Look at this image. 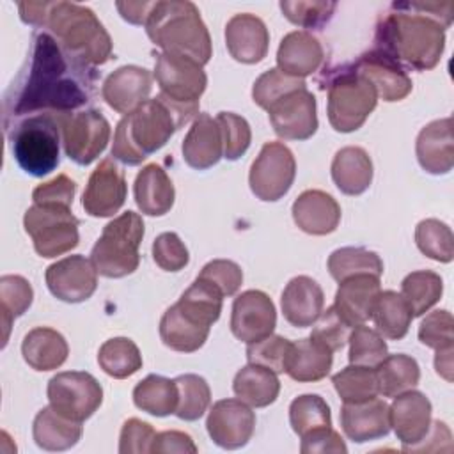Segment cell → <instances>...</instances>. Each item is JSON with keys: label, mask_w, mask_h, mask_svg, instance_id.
Instances as JSON below:
<instances>
[{"label": "cell", "mask_w": 454, "mask_h": 454, "mask_svg": "<svg viewBox=\"0 0 454 454\" xmlns=\"http://www.w3.org/2000/svg\"><path fill=\"white\" fill-rule=\"evenodd\" d=\"M94 80V67L64 51L50 32H37L27 67L5 96V124L35 114H69L90 99Z\"/></svg>", "instance_id": "obj_1"}, {"label": "cell", "mask_w": 454, "mask_h": 454, "mask_svg": "<svg viewBox=\"0 0 454 454\" xmlns=\"http://www.w3.org/2000/svg\"><path fill=\"white\" fill-rule=\"evenodd\" d=\"M376 34L380 51L417 71L433 69L445 48V28L452 21V2L394 4Z\"/></svg>", "instance_id": "obj_2"}, {"label": "cell", "mask_w": 454, "mask_h": 454, "mask_svg": "<svg viewBox=\"0 0 454 454\" xmlns=\"http://www.w3.org/2000/svg\"><path fill=\"white\" fill-rule=\"evenodd\" d=\"M197 112L199 103L172 101L160 92L119 121L114 133L112 156L131 167L140 165L149 154L161 149Z\"/></svg>", "instance_id": "obj_3"}, {"label": "cell", "mask_w": 454, "mask_h": 454, "mask_svg": "<svg viewBox=\"0 0 454 454\" xmlns=\"http://www.w3.org/2000/svg\"><path fill=\"white\" fill-rule=\"evenodd\" d=\"M222 300L220 289L197 277L177 303L161 316L160 337L163 344L181 353H193L202 348L211 325L220 317Z\"/></svg>", "instance_id": "obj_4"}, {"label": "cell", "mask_w": 454, "mask_h": 454, "mask_svg": "<svg viewBox=\"0 0 454 454\" xmlns=\"http://www.w3.org/2000/svg\"><path fill=\"white\" fill-rule=\"evenodd\" d=\"M149 39L163 53L186 57L200 66L211 59V37L195 4L188 0L154 2L145 21Z\"/></svg>", "instance_id": "obj_5"}, {"label": "cell", "mask_w": 454, "mask_h": 454, "mask_svg": "<svg viewBox=\"0 0 454 454\" xmlns=\"http://www.w3.org/2000/svg\"><path fill=\"white\" fill-rule=\"evenodd\" d=\"M64 51L96 67L112 57V39L98 16L74 2H50L44 25Z\"/></svg>", "instance_id": "obj_6"}, {"label": "cell", "mask_w": 454, "mask_h": 454, "mask_svg": "<svg viewBox=\"0 0 454 454\" xmlns=\"http://www.w3.org/2000/svg\"><path fill=\"white\" fill-rule=\"evenodd\" d=\"M60 114H35L18 119L7 128L12 154L30 176L43 177L60 161Z\"/></svg>", "instance_id": "obj_7"}, {"label": "cell", "mask_w": 454, "mask_h": 454, "mask_svg": "<svg viewBox=\"0 0 454 454\" xmlns=\"http://www.w3.org/2000/svg\"><path fill=\"white\" fill-rule=\"evenodd\" d=\"M142 238L144 222L135 211H126L108 222L90 252L98 273L108 278L131 275L140 262L138 247Z\"/></svg>", "instance_id": "obj_8"}, {"label": "cell", "mask_w": 454, "mask_h": 454, "mask_svg": "<svg viewBox=\"0 0 454 454\" xmlns=\"http://www.w3.org/2000/svg\"><path fill=\"white\" fill-rule=\"evenodd\" d=\"M376 103L374 87L355 69L342 71L328 85L326 114L335 131H356L376 108Z\"/></svg>", "instance_id": "obj_9"}, {"label": "cell", "mask_w": 454, "mask_h": 454, "mask_svg": "<svg viewBox=\"0 0 454 454\" xmlns=\"http://www.w3.org/2000/svg\"><path fill=\"white\" fill-rule=\"evenodd\" d=\"M27 234L41 257H57L73 250L78 241V218L66 206L34 204L23 216Z\"/></svg>", "instance_id": "obj_10"}, {"label": "cell", "mask_w": 454, "mask_h": 454, "mask_svg": "<svg viewBox=\"0 0 454 454\" xmlns=\"http://www.w3.org/2000/svg\"><path fill=\"white\" fill-rule=\"evenodd\" d=\"M64 153L78 165H90L110 140V124L98 110L69 112L59 117Z\"/></svg>", "instance_id": "obj_11"}, {"label": "cell", "mask_w": 454, "mask_h": 454, "mask_svg": "<svg viewBox=\"0 0 454 454\" xmlns=\"http://www.w3.org/2000/svg\"><path fill=\"white\" fill-rule=\"evenodd\" d=\"M48 401L53 410L76 422L87 420L103 401L99 381L83 371H64L48 381Z\"/></svg>", "instance_id": "obj_12"}, {"label": "cell", "mask_w": 454, "mask_h": 454, "mask_svg": "<svg viewBox=\"0 0 454 454\" xmlns=\"http://www.w3.org/2000/svg\"><path fill=\"white\" fill-rule=\"evenodd\" d=\"M296 176V161L282 142H266L254 160L248 174L252 193L266 202L282 199Z\"/></svg>", "instance_id": "obj_13"}, {"label": "cell", "mask_w": 454, "mask_h": 454, "mask_svg": "<svg viewBox=\"0 0 454 454\" xmlns=\"http://www.w3.org/2000/svg\"><path fill=\"white\" fill-rule=\"evenodd\" d=\"M266 112L273 131L284 140H307L317 129L316 98L307 87L286 92Z\"/></svg>", "instance_id": "obj_14"}, {"label": "cell", "mask_w": 454, "mask_h": 454, "mask_svg": "<svg viewBox=\"0 0 454 454\" xmlns=\"http://www.w3.org/2000/svg\"><path fill=\"white\" fill-rule=\"evenodd\" d=\"M160 92L179 103H199L207 85L202 66L192 59L160 53L154 64Z\"/></svg>", "instance_id": "obj_15"}, {"label": "cell", "mask_w": 454, "mask_h": 454, "mask_svg": "<svg viewBox=\"0 0 454 454\" xmlns=\"http://www.w3.org/2000/svg\"><path fill=\"white\" fill-rule=\"evenodd\" d=\"M128 193V184L124 172L114 161V158H105L92 170L87 186L83 190L82 206L87 215L96 218L114 216L124 204Z\"/></svg>", "instance_id": "obj_16"}, {"label": "cell", "mask_w": 454, "mask_h": 454, "mask_svg": "<svg viewBox=\"0 0 454 454\" xmlns=\"http://www.w3.org/2000/svg\"><path fill=\"white\" fill-rule=\"evenodd\" d=\"M44 278L50 293L67 303L89 300L98 287V270L83 255H69L50 264Z\"/></svg>", "instance_id": "obj_17"}, {"label": "cell", "mask_w": 454, "mask_h": 454, "mask_svg": "<svg viewBox=\"0 0 454 454\" xmlns=\"http://www.w3.org/2000/svg\"><path fill=\"white\" fill-rule=\"evenodd\" d=\"M209 438L222 449H239L255 429V413L241 399H222L213 404L206 420Z\"/></svg>", "instance_id": "obj_18"}, {"label": "cell", "mask_w": 454, "mask_h": 454, "mask_svg": "<svg viewBox=\"0 0 454 454\" xmlns=\"http://www.w3.org/2000/svg\"><path fill=\"white\" fill-rule=\"evenodd\" d=\"M277 325V310L271 298L259 291L248 289L232 303L231 330L236 339L252 344L273 333Z\"/></svg>", "instance_id": "obj_19"}, {"label": "cell", "mask_w": 454, "mask_h": 454, "mask_svg": "<svg viewBox=\"0 0 454 454\" xmlns=\"http://www.w3.org/2000/svg\"><path fill=\"white\" fill-rule=\"evenodd\" d=\"M353 69L371 82L378 98L383 101H401L411 92L413 85L404 67L380 50L362 55Z\"/></svg>", "instance_id": "obj_20"}, {"label": "cell", "mask_w": 454, "mask_h": 454, "mask_svg": "<svg viewBox=\"0 0 454 454\" xmlns=\"http://www.w3.org/2000/svg\"><path fill=\"white\" fill-rule=\"evenodd\" d=\"M151 89V71L140 66H122L105 78L101 96L110 108L126 115L147 101Z\"/></svg>", "instance_id": "obj_21"}, {"label": "cell", "mask_w": 454, "mask_h": 454, "mask_svg": "<svg viewBox=\"0 0 454 454\" xmlns=\"http://www.w3.org/2000/svg\"><path fill=\"white\" fill-rule=\"evenodd\" d=\"M390 427L403 443V450L419 443L431 427V403L417 390L397 394L388 406Z\"/></svg>", "instance_id": "obj_22"}, {"label": "cell", "mask_w": 454, "mask_h": 454, "mask_svg": "<svg viewBox=\"0 0 454 454\" xmlns=\"http://www.w3.org/2000/svg\"><path fill=\"white\" fill-rule=\"evenodd\" d=\"M225 44L234 60L257 64L268 53L270 32L264 21L255 14H234L225 25Z\"/></svg>", "instance_id": "obj_23"}, {"label": "cell", "mask_w": 454, "mask_h": 454, "mask_svg": "<svg viewBox=\"0 0 454 454\" xmlns=\"http://www.w3.org/2000/svg\"><path fill=\"white\" fill-rule=\"evenodd\" d=\"M340 426L344 434L356 443L383 438L390 431L388 404L378 397L360 403H344L340 408Z\"/></svg>", "instance_id": "obj_24"}, {"label": "cell", "mask_w": 454, "mask_h": 454, "mask_svg": "<svg viewBox=\"0 0 454 454\" xmlns=\"http://www.w3.org/2000/svg\"><path fill=\"white\" fill-rule=\"evenodd\" d=\"M380 293V277L369 273L353 275L339 282L333 307L346 319V323L355 328L371 319Z\"/></svg>", "instance_id": "obj_25"}, {"label": "cell", "mask_w": 454, "mask_h": 454, "mask_svg": "<svg viewBox=\"0 0 454 454\" xmlns=\"http://www.w3.org/2000/svg\"><path fill=\"white\" fill-rule=\"evenodd\" d=\"M415 153L426 172L434 176L450 172L454 165L452 117L438 119L424 126L417 137Z\"/></svg>", "instance_id": "obj_26"}, {"label": "cell", "mask_w": 454, "mask_h": 454, "mask_svg": "<svg viewBox=\"0 0 454 454\" xmlns=\"http://www.w3.org/2000/svg\"><path fill=\"white\" fill-rule=\"evenodd\" d=\"M284 317L296 328L312 326L323 312L325 294L321 286L307 277L298 275L287 282L280 298Z\"/></svg>", "instance_id": "obj_27"}, {"label": "cell", "mask_w": 454, "mask_h": 454, "mask_svg": "<svg viewBox=\"0 0 454 454\" xmlns=\"http://www.w3.org/2000/svg\"><path fill=\"white\" fill-rule=\"evenodd\" d=\"M293 220L307 234L325 236L337 229L340 206L323 190H305L293 202Z\"/></svg>", "instance_id": "obj_28"}, {"label": "cell", "mask_w": 454, "mask_h": 454, "mask_svg": "<svg viewBox=\"0 0 454 454\" xmlns=\"http://www.w3.org/2000/svg\"><path fill=\"white\" fill-rule=\"evenodd\" d=\"M184 161L197 170H206L223 158L222 131L209 114H199L188 129L183 145Z\"/></svg>", "instance_id": "obj_29"}, {"label": "cell", "mask_w": 454, "mask_h": 454, "mask_svg": "<svg viewBox=\"0 0 454 454\" xmlns=\"http://www.w3.org/2000/svg\"><path fill=\"white\" fill-rule=\"evenodd\" d=\"M325 60L321 43L305 30H294L284 35L277 50V66L282 73L305 78L316 73Z\"/></svg>", "instance_id": "obj_30"}, {"label": "cell", "mask_w": 454, "mask_h": 454, "mask_svg": "<svg viewBox=\"0 0 454 454\" xmlns=\"http://www.w3.org/2000/svg\"><path fill=\"white\" fill-rule=\"evenodd\" d=\"M135 202L144 215L161 216L174 206L176 192L167 172L156 165H145L135 177L133 184Z\"/></svg>", "instance_id": "obj_31"}, {"label": "cell", "mask_w": 454, "mask_h": 454, "mask_svg": "<svg viewBox=\"0 0 454 454\" xmlns=\"http://www.w3.org/2000/svg\"><path fill=\"white\" fill-rule=\"evenodd\" d=\"M332 179L346 195H360L372 183V161L365 149L356 145L342 147L332 161Z\"/></svg>", "instance_id": "obj_32"}, {"label": "cell", "mask_w": 454, "mask_h": 454, "mask_svg": "<svg viewBox=\"0 0 454 454\" xmlns=\"http://www.w3.org/2000/svg\"><path fill=\"white\" fill-rule=\"evenodd\" d=\"M21 355L32 369L53 371L67 360L69 348L62 333L48 326H37L25 335Z\"/></svg>", "instance_id": "obj_33"}, {"label": "cell", "mask_w": 454, "mask_h": 454, "mask_svg": "<svg viewBox=\"0 0 454 454\" xmlns=\"http://www.w3.org/2000/svg\"><path fill=\"white\" fill-rule=\"evenodd\" d=\"M332 362L333 353L330 349L312 340L310 337L300 339L291 342L284 372L300 383L319 381L330 372Z\"/></svg>", "instance_id": "obj_34"}, {"label": "cell", "mask_w": 454, "mask_h": 454, "mask_svg": "<svg viewBox=\"0 0 454 454\" xmlns=\"http://www.w3.org/2000/svg\"><path fill=\"white\" fill-rule=\"evenodd\" d=\"M32 434L37 447L44 450H66L78 443L82 422L67 419L51 406H46L35 415Z\"/></svg>", "instance_id": "obj_35"}, {"label": "cell", "mask_w": 454, "mask_h": 454, "mask_svg": "<svg viewBox=\"0 0 454 454\" xmlns=\"http://www.w3.org/2000/svg\"><path fill=\"white\" fill-rule=\"evenodd\" d=\"M232 390L238 399L254 408H264L278 397L280 381L277 374L266 367L248 364L241 367L232 381Z\"/></svg>", "instance_id": "obj_36"}, {"label": "cell", "mask_w": 454, "mask_h": 454, "mask_svg": "<svg viewBox=\"0 0 454 454\" xmlns=\"http://www.w3.org/2000/svg\"><path fill=\"white\" fill-rule=\"evenodd\" d=\"M378 392L383 397H395L406 390H411L420 380V367L410 355L397 353L387 355L376 367Z\"/></svg>", "instance_id": "obj_37"}, {"label": "cell", "mask_w": 454, "mask_h": 454, "mask_svg": "<svg viewBox=\"0 0 454 454\" xmlns=\"http://www.w3.org/2000/svg\"><path fill=\"white\" fill-rule=\"evenodd\" d=\"M371 319H374L376 330L381 337L399 340L408 333L413 314L401 293L381 291L374 303Z\"/></svg>", "instance_id": "obj_38"}, {"label": "cell", "mask_w": 454, "mask_h": 454, "mask_svg": "<svg viewBox=\"0 0 454 454\" xmlns=\"http://www.w3.org/2000/svg\"><path fill=\"white\" fill-rule=\"evenodd\" d=\"M133 403L145 413L167 417L176 413L177 385L174 380L149 374L133 388Z\"/></svg>", "instance_id": "obj_39"}, {"label": "cell", "mask_w": 454, "mask_h": 454, "mask_svg": "<svg viewBox=\"0 0 454 454\" xmlns=\"http://www.w3.org/2000/svg\"><path fill=\"white\" fill-rule=\"evenodd\" d=\"M328 271L337 282H342L353 275H364V273L381 277L383 261L372 250H367L362 247H342L330 254Z\"/></svg>", "instance_id": "obj_40"}, {"label": "cell", "mask_w": 454, "mask_h": 454, "mask_svg": "<svg viewBox=\"0 0 454 454\" xmlns=\"http://www.w3.org/2000/svg\"><path fill=\"white\" fill-rule=\"evenodd\" d=\"M443 293V280L438 273L429 270L411 271L401 284V294L411 309L413 317L424 316L434 303L440 301Z\"/></svg>", "instance_id": "obj_41"}, {"label": "cell", "mask_w": 454, "mask_h": 454, "mask_svg": "<svg viewBox=\"0 0 454 454\" xmlns=\"http://www.w3.org/2000/svg\"><path fill=\"white\" fill-rule=\"evenodd\" d=\"M98 362L108 376L124 380L142 367V355L131 339L114 337L105 340L99 348Z\"/></svg>", "instance_id": "obj_42"}, {"label": "cell", "mask_w": 454, "mask_h": 454, "mask_svg": "<svg viewBox=\"0 0 454 454\" xmlns=\"http://www.w3.org/2000/svg\"><path fill=\"white\" fill-rule=\"evenodd\" d=\"M34 291L27 278L21 275H4L0 278V312L4 326V344L9 337L11 323L27 312L32 305Z\"/></svg>", "instance_id": "obj_43"}, {"label": "cell", "mask_w": 454, "mask_h": 454, "mask_svg": "<svg viewBox=\"0 0 454 454\" xmlns=\"http://www.w3.org/2000/svg\"><path fill=\"white\" fill-rule=\"evenodd\" d=\"M289 422L293 431L301 438L316 429L330 427L332 415L326 401L317 394H303L293 399L289 406Z\"/></svg>", "instance_id": "obj_44"}, {"label": "cell", "mask_w": 454, "mask_h": 454, "mask_svg": "<svg viewBox=\"0 0 454 454\" xmlns=\"http://www.w3.org/2000/svg\"><path fill=\"white\" fill-rule=\"evenodd\" d=\"M332 383L342 403H360L378 397L380 394L374 367L349 364L348 367L333 374Z\"/></svg>", "instance_id": "obj_45"}, {"label": "cell", "mask_w": 454, "mask_h": 454, "mask_svg": "<svg viewBox=\"0 0 454 454\" xmlns=\"http://www.w3.org/2000/svg\"><path fill=\"white\" fill-rule=\"evenodd\" d=\"M174 381L177 385L176 415L188 422L200 419L211 403L207 381L199 374H181Z\"/></svg>", "instance_id": "obj_46"}, {"label": "cell", "mask_w": 454, "mask_h": 454, "mask_svg": "<svg viewBox=\"0 0 454 454\" xmlns=\"http://www.w3.org/2000/svg\"><path fill=\"white\" fill-rule=\"evenodd\" d=\"M415 243L419 250L433 261L450 262L454 257V236L447 223L436 218H426L415 227Z\"/></svg>", "instance_id": "obj_47"}, {"label": "cell", "mask_w": 454, "mask_h": 454, "mask_svg": "<svg viewBox=\"0 0 454 454\" xmlns=\"http://www.w3.org/2000/svg\"><path fill=\"white\" fill-rule=\"evenodd\" d=\"M349 342V364L376 367L388 353L381 333L365 325H358L351 330Z\"/></svg>", "instance_id": "obj_48"}, {"label": "cell", "mask_w": 454, "mask_h": 454, "mask_svg": "<svg viewBox=\"0 0 454 454\" xmlns=\"http://www.w3.org/2000/svg\"><path fill=\"white\" fill-rule=\"evenodd\" d=\"M310 339L330 349L332 353L342 349L351 335L353 326L346 323V319L337 312V309L332 305L326 310L319 314V317L312 325Z\"/></svg>", "instance_id": "obj_49"}, {"label": "cell", "mask_w": 454, "mask_h": 454, "mask_svg": "<svg viewBox=\"0 0 454 454\" xmlns=\"http://www.w3.org/2000/svg\"><path fill=\"white\" fill-rule=\"evenodd\" d=\"M216 122L222 131L223 158L231 161L241 158L252 140V131L247 119L232 112H220L216 115Z\"/></svg>", "instance_id": "obj_50"}, {"label": "cell", "mask_w": 454, "mask_h": 454, "mask_svg": "<svg viewBox=\"0 0 454 454\" xmlns=\"http://www.w3.org/2000/svg\"><path fill=\"white\" fill-rule=\"evenodd\" d=\"M291 348V340L282 335H268L257 342L247 346V360L248 364H255L273 371L275 374L284 372L287 353Z\"/></svg>", "instance_id": "obj_51"}, {"label": "cell", "mask_w": 454, "mask_h": 454, "mask_svg": "<svg viewBox=\"0 0 454 454\" xmlns=\"http://www.w3.org/2000/svg\"><path fill=\"white\" fill-rule=\"evenodd\" d=\"M300 87H307L303 78L289 76V74L282 73L278 67H273V69L262 73L255 80V83L252 87V98L261 108L266 110L275 99H278L286 92L300 89Z\"/></svg>", "instance_id": "obj_52"}, {"label": "cell", "mask_w": 454, "mask_h": 454, "mask_svg": "<svg viewBox=\"0 0 454 454\" xmlns=\"http://www.w3.org/2000/svg\"><path fill=\"white\" fill-rule=\"evenodd\" d=\"M419 340L424 346L433 348L434 351L454 348V319H452V314L445 309H438V310L429 312L419 326Z\"/></svg>", "instance_id": "obj_53"}, {"label": "cell", "mask_w": 454, "mask_h": 454, "mask_svg": "<svg viewBox=\"0 0 454 454\" xmlns=\"http://www.w3.org/2000/svg\"><path fill=\"white\" fill-rule=\"evenodd\" d=\"M337 4L335 2H289L284 0L280 2V9L284 12V16L300 27L305 28H316L321 27L323 23H326L330 20V16L333 14Z\"/></svg>", "instance_id": "obj_54"}, {"label": "cell", "mask_w": 454, "mask_h": 454, "mask_svg": "<svg viewBox=\"0 0 454 454\" xmlns=\"http://www.w3.org/2000/svg\"><path fill=\"white\" fill-rule=\"evenodd\" d=\"M153 259L165 271H179L188 264L190 254L176 232H161L153 243Z\"/></svg>", "instance_id": "obj_55"}, {"label": "cell", "mask_w": 454, "mask_h": 454, "mask_svg": "<svg viewBox=\"0 0 454 454\" xmlns=\"http://www.w3.org/2000/svg\"><path fill=\"white\" fill-rule=\"evenodd\" d=\"M199 278L207 280L215 287L220 289V293L225 296H232L238 293L243 282V271L241 268L229 259H213L199 273Z\"/></svg>", "instance_id": "obj_56"}, {"label": "cell", "mask_w": 454, "mask_h": 454, "mask_svg": "<svg viewBox=\"0 0 454 454\" xmlns=\"http://www.w3.org/2000/svg\"><path fill=\"white\" fill-rule=\"evenodd\" d=\"M156 431L149 422L140 419H129L122 424L121 438H119V452L121 454H147L153 452V443L156 438Z\"/></svg>", "instance_id": "obj_57"}, {"label": "cell", "mask_w": 454, "mask_h": 454, "mask_svg": "<svg viewBox=\"0 0 454 454\" xmlns=\"http://www.w3.org/2000/svg\"><path fill=\"white\" fill-rule=\"evenodd\" d=\"M76 193V183L69 179L66 174H59L51 181H46L34 188L32 199L34 204H57L71 207Z\"/></svg>", "instance_id": "obj_58"}, {"label": "cell", "mask_w": 454, "mask_h": 454, "mask_svg": "<svg viewBox=\"0 0 454 454\" xmlns=\"http://www.w3.org/2000/svg\"><path fill=\"white\" fill-rule=\"evenodd\" d=\"M300 450L303 454H326V452H346L348 447L342 442L340 434L330 427L316 429L305 436H301V447Z\"/></svg>", "instance_id": "obj_59"}, {"label": "cell", "mask_w": 454, "mask_h": 454, "mask_svg": "<svg viewBox=\"0 0 454 454\" xmlns=\"http://www.w3.org/2000/svg\"><path fill=\"white\" fill-rule=\"evenodd\" d=\"M429 452V450H452V434L445 422L431 420V427L427 434L415 445L404 449V452Z\"/></svg>", "instance_id": "obj_60"}, {"label": "cell", "mask_w": 454, "mask_h": 454, "mask_svg": "<svg viewBox=\"0 0 454 454\" xmlns=\"http://www.w3.org/2000/svg\"><path fill=\"white\" fill-rule=\"evenodd\" d=\"M153 452L161 454V452H179V454H195L197 452V445L193 443L192 436L183 433V431H163L158 433L153 443Z\"/></svg>", "instance_id": "obj_61"}, {"label": "cell", "mask_w": 454, "mask_h": 454, "mask_svg": "<svg viewBox=\"0 0 454 454\" xmlns=\"http://www.w3.org/2000/svg\"><path fill=\"white\" fill-rule=\"evenodd\" d=\"M154 2H117L115 7L121 16L133 25H145Z\"/></svg>", "instance_id": "obj_62"}, {"label": "cell", "mask_w": 454, "mask_h": 454, "mask_svg": "<svg viewBox=\"0 0 454 454\" xmlns=\"http://www.w3.org/2000/svg\"><path fill=\"white\" fill-rule=\"evenodd\" d=\"M452 353H454V348H447V349H438L434 355V369L447 381H452V367H454Z\"/></svg>", "instance_id": "obj_63"}]
</instances>
